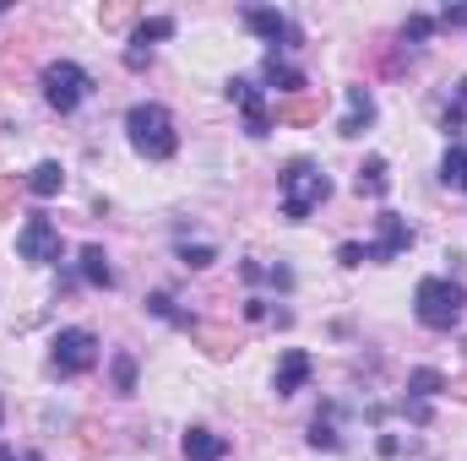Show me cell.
Listing matches in <instances>:
<instances>
[{
    "label": "cell",
    "instance_id": "4dcf8cb0",
    "mask_svg": "<svg viewBox=\"0 0 467 461\" xmlns=\"http://www.w3.org/2000/svg\"><path fill=\"white\" fill-rule=\"evenodd\" d=\"M0 461H38V456H16L11 446H0Z\"/></svg>",
    "mask_w": 467,
    "mask_h": 461
},
{
    "label": "cell",
    "instance_id": "d6986e66",
    "mask_svg": "<svg viewBox=\"0 0 467 461\" xmlns=\"http://www.w3.org/2000/svg\"><path fill=\"white\" fill-rule=\"evenodd\" d=\"M441 179L451 185V190H467V147H446V158H441Z\"/></svg>",
    "mask_w": 467,
    "mask_h": 461
},
{
    "label": "cell",
    "instance_id": "1f68e13d",
    "mask_svg": "<svg viewBox=\"0 0 467 461\" xmlns=\"http://www.w3.org/2000/svg\"><path fill=\"white\" fill-rule=\"evenodd\" d=\"M457 104H462V109H467V77H462V82H457Z\"/></svg>",
    "mask_w": 467,
    "mask_h": 461
},
{
    "label": "cell",
    "instance_id": "9c48e42d",
    "mask_svg": "<svg viewBox=\"0 0 467 461\" xmlns=\"http://www.w3.org/2000/svg\"><path fill=\"white\" fill-rule=\"evenodd\" d=\"M375 223H380V239H375V244H364V261H397L402 250H413V229H408V218L380 212Z\"/></svg>",
    "mask_w": 467,
    "mask_h": 461
},
{
    "label": "cell",
    "instance_id": "7a4b0ae2",
    "mask_svg": "<svg viewBox=\"0 0 467 461\" xmlns=\"http://www.w3.org/2000/svg\"><path fill=\"white\" fill-rule=\"evenodd\" d=\"M327 196H332V179H327L310 158H294V163L283 169V179H277V201H283V218H288V223H305Z\"/></svg>",
    "mask_w": 467,
    "mask_h": 461
},
{
    "label": "cell",
    "instance_id": "5bb4252c",
    "mask_svg": "<svg viewBox=\"0 0 467 461\" xmlns=\"http://www.w3.org/2000/svg\"><path fill=\"white\" fill-rule=\"evenodd\" d=\"M27 190H33L38 201H49V196H60V190H66V169H60L55 158H44V163H38V169L27 174Z\"/></svg>",
    "mask_w": 467,
    "mask_h": 461
},
{
    "label": "cell",
    "instance_id": "83f0119b",
    "mask_svg": "<svg viewBox=\"0 0 467 461\" xmlns=\"http://www.w3.org/2000/svg\"><path fill=\"white\" fill-rule=\"evenodd\" d=\"M337 261H343V266H364V244H337Z\"/></svg>",
    "mask_w": 467,
    "mask_h": 461
},
{
    "label": "cell",
    "instance_id": "4316f807",
    "mask_svg": "<svg viewBox=\"0 0 467 461\" xmlns=\"http://www.w3.org/2000/svg\"><path fill=\"white\" fill-rule=\"evenodd\" d=\"M435 27H467V5H446V11H441V22H435Z\"/></svg>",
    "mask_w": 467,
    "mask_h": 461
},
{
    "label": "cell",
    "instance_id": "6da1fadb",
    "mask_svg": "<svg viewBox=\"0 0 467 461\" xmlns=\"http://www.w3.org/2000/svg\"><path fill=\"white\" fill-rule=\"evenodd\" d=\"M125 141L147 158V163H169L180 152V130H174V115L163 104H130L125 109Z\"/></svg>",
    "mask_w": 467,
    "mask_h": 461
},
{
    "label": "cell",
    "instance_id": "8fae6325",
    "mask_svg": "<svg viewBox=\"0 0 467 461\" xmlns=\"http://www.w3.org/2000/svg\"><path fill=\"white\" fill-rule=\"evenodd\" d=\"M343 98H348V115H343V125H337V136L353 141V136H364V130L375 125V93H369V87H348Z\"/></svg>",
    "mask_w": 467,
    "mask_h": 461
},
{
    "label": "cell",
    "instance_id": "f546056e",
    "mask_svg": "<svg viewBox=\"0 0 467 461\" xmlns=\"http://www.w3.org/2000/svg\"><path fill=\"white\" fill-rule=\"evenodd\" d=\"M239 277H244V282H261V277H266V266H261V261H244V266H239Z\"/></svg>",
    "mask_w": 467,
    "mask_h": 461
},
{
    "label": "cell",
    "instance_id": "836d02e7",
    "mask_svg": "<svg viewBox=\"0 0 467 461\" xmlns=\"http://www.w3.org/2000/svg\"><path fill=\"white\" fill-rule=\"evenodd\" d=\"M0 11H5V5H0Z\"/></svg>",
    "mask_w": 467,
    "mask_h": 461
},
{
    "label": "cell",
    "instance_id": "7c38bea8",
    "mask_svg": "<svg viewBox=\"0 0 467 461\" xmlns=\"http://www.w3.org/2000/svg\"><path fill=\"white\" fill-rule=\"evenodd\" d=\"M229 456V440L223 435H213V429H185V461H223Z\"/></svg>",
    "mask_w": 467,
    "mask_h": 461
},
{
    "label": "cell",
    "instance_id": "44dd1931",
    "mask_svg": "<svg viewBox=\"0 0 467 461\" xmlns=\"http://www.w3.org/2000/svg\"><path fill=\"white\" fill-rule=\"evenodd\" d=\"M180 261H185L191 271H207V266L218 261V250H213V244H180Z\"/></svg>",
    "mask_w": 467,
    "mask_h": 461
},
{
    "label": "cell",
    "instance_id": "603a6c76",
    "mask_svg": "<svg viewBox=\"0 0 467 461\" xmlns=\"http://www.w3.org/2000/svg\"><path fill=\"white\" fill-rule=\"evenodd\" d=\"M147 310H152V315H158V321H180V326H191V315H180V310H174V299H169V293H152V299H147Z\"/></svg>",
    "mask_w": 467,
    "mask_h": 461
},
{
    "label": "cell",
    "instance_id": "e0dca14e",
    "mask_svg": "<svg viewBox=\"0 0 467 461\" xmlns=\"http://www.w3.org/2000/svg\"><path fill=\"white\" fill-rule=\"evenodd\" d=\"M386 190H391L386 158H364V169H358V196H386Z\"/></svg>",
    "mask_w": 467,
    "mask_h": 461
},
{
    "label": "cell",
    "instance_id": "d4e9b609",
    "mask_svg": "<svg viewBox=\"0 0 467 461\" xmlns=\"http://www.w3.org/2000/svg\"><path fill=\"white\" fill-rule=\"evenodd\" d=\"M321 115V104H316V98H294V104H283V109H277V119H316Z\"/></svg>",
    "mask_w": 467,
    "mask_h": 461
},
{
    "label": "cell",
    "instance_id": "484cf974",
    "mask_svg": "<svg viewBox=\"0 0 467 461\" xmlns=\"http://www.w3.org/2000/svg\"><path fill=\"white\" fill-rule=\"evenodd\" d=\"M462 119H467V109H462V104H451V109L441 115V130H446V136H457V130H462Z\"/></svg>",
    "mask_w": 467,
    "mask_h": 461
},
{
    "label": "cell",
    "instance_id": "cb8c5ba5",
    "mask_svg": "<svg viewBox=\"0 0 467 461\" xmlns=\"http://www.w3.org/2000/svg\"><path fill=\"white\" fill-rule=\"evenodd\" d=\"M430 33H435V16H419V11H413V16L402 22V38H413V44H424Z\"/></svg>",
    "mask_w": 467,
    "mask_h": 461
},
{
    "label": "cell",
    "instance_id": "f1b7e54d",
    "mask_svg": "<svg viewBox=\"0 0 467 461\" xmlns=\"http://www.w3.org/2000/svg\"><path fill=\"white\" fill-rule=\"evenodd\" d=\"M266 282H272V288H294V271H288V266H266Z\"/></svg>",
    "mask_w": 467,
    "mask_h": 461
},
{
    "label": "cell",
    "instance_id": "30bf717a",
    "mask_svg": "<svg viewBox=\"0 0 467 461\" xmlns=\"http://www.w3.org/2000/svg\"><path fill=\"white\" fill-rule=\"evenodd\" d=\"M310 374H316V364H310V353H305V347H288V353L277 358V374H272V391H277V396H294V391H305V385H310Z\"/></svg>",
    "mask_w": 467,
    "mask_h": 461
},
{
    "label": "cell",
    "instance_id": "7402d4cb",
    "mask_svg": "<svg viewBox=\"0 0 467 461\" xmlns=\"http://www.w3.org/2000/svg\"><path fill=\"white\" fill-rule=\"evenodd\" d=\"M115 391H119V396H130V391H136V358H130V353H119V358H115Z\"/></svg>",
    "mask_w": 467,
    "mask_h": 461
},
{
    "label": "cell",
    "instance_id": "8992f818",
    "mask_svg": "<svg viewBox=\"0 0 467 461\" xmlns=\"http://www.w3.org/2000/svg\"><path fill=\"white\" fill-rule=\"evenodd\" d=\"M16 255L22 261H33V266H49V261H60V229L49 223V218H27L22 229H16Z\"/></svg>",
    "mask_w": 467,
    "mask_h": 461
},
{
    "label": "cell",
    "instance_id": "5b68a950",
    "mask_svg": "<svg viewBox=\"0 0 467 461\" xmlns=\"http://www.w3.org/2000/svg\"><path fill=\"white\" fill-rule=\"evenodd\" d=\"M49 364H55V374H66V380L88 374V369L99 364V337H93L88 326H66V332H55V343H49Z\"/></svg>",
    "mask_w": 467,
    "mask_h": 461
},
{
    "label": "cell",
    "instance_id": "277c9868",
    "mask_svg": "<svg viewBox=\"0 0 467 461\" xmlns=\"http://www.w3.org/2000/svg\"><path fill=\"white\" fill-rule=\"evenodd\" d=\"M88 93H93V77L77 60H49L44 66V104L55 115H77L88 104Z\"/></svg>",
    "mask_w": 467,
    "mask_h": 461
},
{
    "label": "cell",
    "instance_id": "52a82bcc",
    "mask_svg": "<svg viewBox=\"0 0 467 461\" xmlns=\"http://www.w3.org/2000/svg\"><path fill=\"white\" fill-rule=\"evenodd\" d=\"M223 93H229V104H239V109H244V130H250L255 141H266V136H272V109H266V93H261L255 82H244V77H234Z\"/></svg>",
    "mask_w": 467,
    "mask_h": 461
},
{
    "label": "cell",
    "instance_id": "9a60e30c",
    "mask_svg": "<svg viewBox=\"0 0 467 461\" xmlns=\"http://www.w3.org/2000/svg\"><path fill=\"white\" fill-rule=\"evenodd\" d=\"M82 277H88L93 288H115V266H109V255H104L99 244L82 250Z\"/></svg>",
    "mask_w": 467,
    "mask_h": 461
},
{
    "label": "cell",
    "instance_id": "d6a6232c",
    "mask_svg": "<svg viewBox=\"0 0 467 461\" xmlns=\"http://www.w3.org/2000/svg\"><path fill=\"white\" fill-rule=\"evenodd\" d=\"M0 418H5V402H0Z\"/></svg>",
    "mask_w": 467,
    "mask_h": 461
},
{
    "label": "cell",
    "instance_id": "ac0fdd59",
    "mask_svg": "<svg viewBox=\"0 0 467 461\" xmlns=\"http://www.w3.org/2000/svg\"><path fill=\"white\" fill-rule=\"evenodd\" d=\"M441 391H446V374H441V369H413V374H408V396H413V402H430V396H441Z\"/></svg>",
    "mask_w": 467,
    "mask_h": 461
},
{
    "label": "cell",
    "instance_id": "4fadbf2b",
    "mask_svg": "<svg viewBox=\"0 0 467 461\" xmlns=\"http://www.w3.org/2000/svg\"><path fill=\"white\" fill-rule=\"evenodd\" d=\"M261 82H266V87H277V93H305V87H310V82H305V71H294V66H288V60H277V55H266Z\"/></svg>",
    "mask_w": 467,
    "mask_h": 461
},
{
    "label": "cell",
    "instance_id": "3957f363",
    "mask_svg": "<svg viewBox=\"0 0 467 461\" xmlns=\"http://www.w3.org/2000/svg\"><path fill=\"white\" fill-rule=\"evenodd\" d=\"M462 304H467V288L451 282V277H419V288H413V315L430 332H451L462 321Z\"/></svg>",
    "mask_w": 467,
    "mask_h": 461
},
{
    "label": "cell",
    "instance_id": "2e32d148",
    "mask_svg": "<svg viewBox=\"0 0 467 461\" xmlns=\"http://www.w3.org/2000/svg\"><path fill=\"white\" fill-rule=\"evenodd\" d=\"M337 413H343L337 402H327V407L316 413V424H310V446H316V451H337V446H343V440H337V429H332V418H337Z\"/></svg>",
    "mask_w": 467,
    "mask_h": 461
},
{
    "label": "cell",
    "instance_id": "ffe728a7",
    "mask_svg": "<svg viewBox=\"0 0 467 461\" xmlns=\"http://www.w3.org/2000/svg\"><path fill=\"white\" fill-rule=\"evenodd\" d=\"M158 38H174V16H147V22L130 33V44H136V49H152Z\"/></svg>",
    "mask_w": 467,
    "mask_h": 461
},
{
    "label": "cell",
    "instance_id": "ba28073f",
    "mask_svg": "<svg viewBox=\"0 0 467 461\" xmlns=\"http://www.w3.org/2000/svg\"><path fill=\"white\" fill-rule=\"evenodd\" d=\"M244 27H250V33H261V38L272 44V55L299 44V27H294L283 11H272V5H250V11H244Z\"/></svg>",
    "mask_w": 467,
    "mask_h": 461
}]
</instances>
